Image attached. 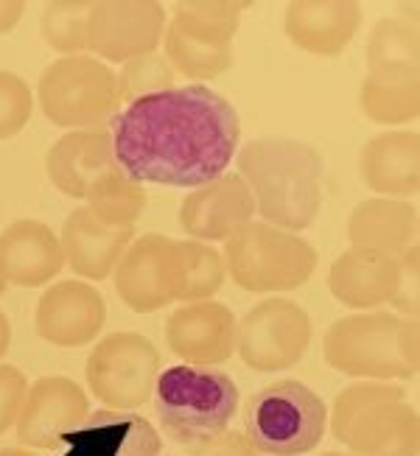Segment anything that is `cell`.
Instances as JSON below:
<instances>
[{
  "mask_svg": "<svg viewBox=\"0 0 420 456\" xmlns=\"http://www.w3.org/2000/svg\"><path fill=\"white\" fill-rule=\"evenodd\" d=\"M110 134L115 163L135 183L202 188L227 171L242 121L225 95L188 85L127 104Z\"/></svg>",
  "mask_w": 420,
  "mask_h": 456,
  "instance_id": "1",
  "label": "cell"
},
{
  "mask_svg": "<svg viewBox=\"0 0 420 456\" xmlns=\"http://www.w3.org/2000/svg\"><path fill=\"white\" fill-rule=\"evenodd\" d=\"M238 176L247 183L264 224L300 232L323 208V154L311 143L264 134L235 151Z\"/></svg>",
  "mask_w": 420,
  "mask_h": 456,
  "instance_id": "2",
  "label": "cell"
},
{
  "mask_svg": "<svg viewBox=\"0 0 420 456\" xmlns=\"http://www.w3.org/2000/svg\"><path fill=\"white\" fill-rule=\"evenodd\" d=\"M325 362L365 381H409L420 370V330L417 320L392 311H362L336 320L323 339Z\"/></svg>",
  "mask_w": 420,
  "mask_h": 456,
  "instance_id": "3",
  "label": "cell"
},
{
  "mask_svg": "<svg viewBox=\"0 0 420 456\" xmlns=\"http://www.w3.org/2000/svg\"><path fill=\"white\" fill-rule=\"evenodd\" d=\"M331 431L348 456H417L420 420L398 384L358 381L336 395Z\"/></svg>",
  "mask_w": 420,
  "mask_h": 456,
  "instance_id": "4",
  "label": "cell"
},
{
  "mask_svg": "<svg viewBox=\"0 0 420 456\" xmlns=\"http://www.w3.org/2000/svg\"><path fill=\"white\" fill-rule=\"evenodd\" d=\"M238 401L242 395L235 381L213 367L177 364L157 375L154 384V409L163 434L177 445L188 448L227 431Z\"/></svg>",
  "mask_w": 420,
  "mask_h": 456,
  "instance_id": "5",
  "label": "cell"
},
{
  "mask_svg": "<svg viewBox=\"0 0 420 456\" xmlns=\"http://www.w3.org/2000/svg\"><path fill=\"white\" fill-rule=\"evenodd\" d=\"M328 409L300 381H277L255 392L244 406V437L264 456H300L325 437Z\"/></svg>",
  "mask_w": 420,
  "mask_h": 456,
  "instance_id": "6",
  "label": "cell"
},
{
  "mask_svg": "<svg viewBox=\"0 0 420 456\" xmlns=\"http://www.w3.org/2000/svg\"><path fill=\"white\" fill-rule=\"evenodd\" d=\"M225 269L244 291L269 294L300 289L317 269V249L297 232L250 222L225 241Z\"/></svg>",
  "mask_w": 420,
  "mask_h": 456,
  "instance_id": "7",
  "label": "cell"
},
{
  "mask_svg": "<svg viewBox=\"0 0 420 456\" xmlns=\"http://www.w3.org/2000/svg\"><path fill=\"white\" fill-rule=\"evenodd\" d=\"M39 110L54 126L98 129L118 115L115 73L95 56H62L37 82Z\"/></svg>",
  "mask_w": 420,
  "mask_h": 456,
  "instance_id": "8",
  "label": "cell"
},
{
  "mask_svg": "<svg viewBox=\"0 0 420 456\" xmlns=\"http://www.w3.org/2000/svg\"><path fill=\"white\" fill-rule=\"evenodd\" d=\"M157 375L160 353L135 330L107 333L87 359V387L112 411H132L152 401Z\"/></svg>",
  "mask_w": 420,
  "mask_h": 456,
  "instance_id": "9",
  "label": "cell"
},
{
  "mask_svg": "<svg viewBox=\"0 0 420 456\" xmlns=\"http://www.w3.org/2000/svg\"><path fill=\"white\" fill-rule=\"evenodd\" d=\"M311 333L314 325L303 305L272 297L238 320L235 353L255 372H284L303 362Z\"/></svg>",
  "mask_w": 420,
  "mask_h": 456,
  "instance_id": "10",
  "label": "cell"
},
{
  "mask_svg": "<svg viewBox=\"0 0 420 456\" xmlns=\"http://www.w3.org/2000/svg\"><path fill=\"white\" fill-rule=\"evenodd\" d=\"M169 17L157 0H93L87 17V51L102 62L124 65L154 53Z\"/></svg>",
  "mask_w": 420,
  "mask_h": 456,
  "instance_id": "11",
  "label": "cell"
},
{
  "mask_svg": "<svg viewBox=\"0 0 420 456\" xmlns=\"http://www.w3.org/2000/svg\"><path fill=\"white\" fill-rule=\"evenodd\" d=\"M87 414L90 403L82 387L65 375H45L26 392L14 423L17 440L26 448H56L87 420Z\"/></svg>",
  "mask_w": 420,
  "mask_h": 456,
  "instance_id": "12",
  "label": "cell"
},
{
  "mask_svg": "<svg viewBox=\"0 0 420 456\" xmlns=\"http://www.w3.org/2000/svg\"><path fill=\"white\" fill-rule=\"evenodd\" d=\"M107 322V303L98 289L85 281H62L51 286L37 303L34 330L56 347H82L95 342Z\"/></svg>",
  "mask_w": 420,
  "mask_h": 456,
  "instance_id": "13",
  "label": "cell"
},
{
  "mask_svg": "<svg viewBox=\"0 0 420 456\" xmlns=\"http://www.w3.org/2000/svg\"><path fill=\"white\" fill-rule=\"evenodd\" d=\"M255 216V202L238 174H222L213 183L194 188L179 205V227L188 241H227Z\"/></svg>",
  "mask_w": 420,
  "mask_h": 456,
  "instance_id": "14",
  "label": "cell"
},
{
  "mask_svg": "<svg viewBox=\"0 0 420 456\" xmlns=\"http://www.w3.org/2000/svg\"><path fill=\"white\" fill-rule=\"evenodd\" d=\"M235 314L222 303H188L166 320V342L191 367H213L235 353Z\"/></svg>",
  "mask_w": 420,
  "mask_h": 456,
  "instance_id": "15",
  "label": "cell"
},
{
  "mask_svg": "<svg viewBox=\"0 0 420 456\" xmlns=\"http://www.w3.org/2000/svg\"><path fill=\"white\" fill-rule=\"evenodd\" d=\"M171 238L146 232L135 238L121 255L112 283L118 297L137 314H152L174 303L171 297V272H169Z\"/></svg>",
  "mask_w": 420,
  "mask_h": 456,
  "instance_id": "16",
  "label": "cell"
},
{
  "mask_svg": "<svg viewBox=\"0 0 420 456\" xmlns=\"http://www.w3.org/2000/svg\"><path fill=\"white\" fill-rule=\"evenodd\" d=\"M362 28V9L353 0H294L284 12L292 45L314 56H339Z\"/></svg>",
  "mask_w": 420,
  "mask_h": 456,
  "instance_id": "17",
  "label": "cell"
},
{
  "mask_svg": "<svg viewBox=\"0 0 420 456\" xmlns=\"http://www.w3.org/2000/svg\"><path fill=\"white\" fill-rule=\"evenodd\" d=\"M398 281H401L398 257L370 249H345L328 269V291L336 303L353 311L390 305Z\"/></svg>",
  "mask_w": 420,
  "mask_h": 456,
  "instance_id": "18",
  "label": "cell"
},
{
  "mask_svg": "<svg viewBox=\"0 0 420 456\" xmlns=\"http://www.w3.org/2000/svg\"><path fill=\"white\" fill-rule=\"evenodd\" d=\"M0 266L9 286L39 289L62 272L65 252L48 224L20 219L0 232Z\"/></svg>",
  "mask_w": 420,
  "mask_h": 456,
  "instance_id": "19",
  "label": "cell"
},
{
  "mask_svg": "<svg viewBox=\"0 0 420 456\" xmlns=\"http://www.w3.org/2000/svg\"><path fill=\"white\" fill-rule=\"evenodd\" d=\"M365 185L384 200H407L420 191V134L412 129L370 137L358 154Z\"/></svg>",
  "mask_w": 420,
  "mask_h": 456,
  "instance_id": "20",
  "label": "cell"
},
{
  "mask_svg": "<svg viewBox=\"0 0 420 456\" xmlns=\"http://www.w3.org/2000/svg\"><path fill=\"white\" fill-rule=\"evenodd\" d=\"M110 166H115L112 134L110 129H76L62 134L48 149L45 171L56 191H62L70 200H85L90 185Z\"/></svg>",
  "mask_w": 420,
  "mask_h": 456,
  "instance_id": "21",
  "label": "cell"
},
{
  "mask_svg": "<svg viewBox=\"0 0 420 456\" xmlns=\"http://www.w3.org/2000/svg\"><path fill=\"white\" fill-rule=\"evenodd\" d=\"M135 241V230H115L95 219L87 208H76L62 227L59 244L65 252V264L85 281H104L121 261L127 247Z\"/></svg>",
  "mask_w": 420,
  "mask_h": 456,
  "instance_id": "22",
  "label": "cell"
},
{
  "mask_svg": "<svg viewBox=\"0 0 420 456\" xmlns=\"http://www.w3.org/2000/svg\"><path fill=\"white\" fill-rule=\"evenodd\" d=\"M62 443L78 445L82 456H163L157 428L135 411H95Z\"/></svg>",
  "mask_w": 420,
  "mask_h": 456,
  "instance_id": "23",
  "label": "cell"
},
{
  "mask_svg": "<svg viewBox=\"0 0 420 456\" xmlns=\"http://www.w3.org/2000/svg\"><path fill=\"white\" fill-rule=\"evenodd\" d=\"M417 210L407 200H375L358 202L348 219L350 249H370L384 255H404L417 247Z\"/></svg>",
  "mask_w": 420,
  "mask_h": 456,
  "instance_id": "24",
  "label": "cell"
},
{
  "mask_svg": "<svg viewBox=\"0 0 420 456\" xmlns=\"http://www.w3.org/2000/svg\"><path fill=\"white\" fill-rule=\"evenodd\" d=\"M358 107L378 126H407L420 118L417 70H367L358 87Z\"/></svg>",
  "mask_w": 420,
  "mask_h": 456,
  "instance_id": "25",
  "label": "cell"
},
{
  "mask_svg": "<svg viewBox=\"0 0 420 456\" xmlns=\"http://www.w3.org/2000/svg\"><path fill=\"white\" fill-rule=\"evenodd\" d=\"M174 303H205L225 286V257L216 247L199 241H174L169 249Z\"/></svg>",
  "mask_w": 420,
  "mask_h": 456,
  "instance_id": "26",
  "label": "cell"
},
{
  "mask_svg": "<svg viewBox=\"0 0 420 456\" xmlns=\"http://www.w3.org/2000/svg\"><path fill=\"white\" fill-rule=\"evenodd\" d=\"M87 210L98 222L115 230H135V222L146 210V188L135 183L121 171V166H110L87 191Z\"/></svg>",
  "mask_w": 420,
  "mask_h": 456,
  "instance_id": "27",
  "label": "cell"
},
{
  "mask_svg": "<svg viewBox=\"0 0 420 456\" xmlns=\"http://www.w3.org/2000/svg\"><path fill=\"white\" fill-rule=\"evenodd\" d=\"M247 4L238 0H179L171 6L169 23L185 37L202 39V43L233 45V37L242 26V12Z\"/></svg>",
  "mask_w": 420,
  "mask_h": 456,
  "instance_id": "28",
  "label": "cell"
},
{
  "mask_svg": "<svg viewBox=\"0 0 420 456\" xmlns=\"http://www.w3.org/2000/svg\"><path fill=\"white\" fill-rule=\"evenodd\" d=\"M163 56L174 73L194 78V82H213L222 73H227L235 62L233 45H216V43H202V39L185 37L177 31L171 23L166 26L163 34Z\"/></svg>",
  "mask_w": 420,
  "mask_h": 456,
  "instance_id": "29",
  "label": "cell"
},
{
  "mask_svg": "<svg viewBox=\"0 0 420 456\" xmlns=\"http://www.w3.org/2000/svg\"><path fill=\"white\" fill-rule=\"evenodd\" d=\"M420 37L401 17H384L367 37V70H417Z\"/></svg>",
  "mask_w": 420,
  "mask_h": 456,
  "instance_id": "30",
  "label": "cell"
},
{
  "mask_svg": "<svg viewBox=\"0 0 420 456\" xmlns=\"http://www.w3.org/2000/svg\"><path fill=\"white\" fill-rule=\"evenodd\" d=\"M93 0H51L39 14L43 39L62 56L87 51V17Z\"/></svg>",
  "mask_w": 420,
  "mask_h": 456,
  "instance_id": "31",
  "label": "cell"
},
{
  "mask_svg": "<svg viewBox=\"0 0 420 456\" xmlns=\"http://www.w3.org/2000/svg\"><path fill=\"white\" fill-rule=\"evenodd\" d=\"M177 73L171 70L169 59L163 53H146L129 59V62L121 65L115 76V87H118V102L121 104H132L144 95H154L174 87Z\"/></svg>",
  "mask_w": 420,
  "mask_h": 456,
  "instance_id": "32",
  "label": "cell"
},
{
  "mask_svg": "<svg viewBox=\"0 0 420 456\" xmlns=\"http://www.w3.org/2000/svg\"><path fill=\"white\" fill-rule=\"evenodd\" d=\"M34 95L26 78L12 70H0V141L20 134L31 121Z\"/></svg>",
  "mask_w": 420,
  "mask_h": 456,
  "instance_id": "33",
  "label": "cell"
},
{
  "mask_svg": "<svg viewBox=\"0 0 420 456\" xmlns=\"http://www.w3.org/2000/svg\"><path fill=\"white\" fill-rule=\"evenodd\" d=\"M398 264H401V281H398V289H395V297H392L390 305L398 311V316L415 320L417 316V294H420V249L409 247L404 255H398Z\"/></svg>",
  "mask_w": 420,
  "mask_h": 456,
  "instance_id": "34",
  "label": "cell"
},
{
  "mask_svg": "<svg viewBox=\"0 0 420 456\" xmlns=\"http://www.w3.org/2000/svg\"><path fill=\"white\" fill-rule=\"evenodd\" d=\"M29 392V379L12 364H0V434L14 428Z\"/></svg>",
  "mask_w": 420,
  "mask_h": 456,
  "instance_id": "35",
  "label": "cell"
},
{
  "mask_svg": "<svg viewBox=\"0 0 420 456\" xmlns=\"http://www.w3.org/2000/svg\"><path fill=\"white\" fill-rule=\"evenodd\" d=\"M191 456H264V453H258L242 431H230L227 428V431L218 434V437L196 445L191 451Z\"/></svg>",
  "mask_w": 420,
  "mask_h": 456,
  "instance_id": "36",
  "label": "cell"
},
{
  "mask_svg": "<svg viewBox=\"0 0 420 456\" xmlns=\"http://www.w3.org/2000/svg\"><path fill=\"white\" fill-rule=\"evenodd\" d=\"M26 6L20 0H0V37L14 31V26L23 20Z\"/></svg>",
  "mask_w": 420,
  "mask_h": 456,
  "instance_id": "37",
  "label": "cell"
},
{
  "mask_svg": "<svg viewBox=\"0 0 420 456\" xmlns=\"http://www.w3.org/2000/svg\"><path fill=\"white\" fill-rule=\"evenodd\" d=\"M9 345H12V322H9V316L0 311V359L6 355Z\"/></svg>",
  "mask_w": 420,
  "mask_h": 456,
  "instance_id": "38",
  "label": "cell"
},
{
  "mask_svg": "<svg viewBox=\"0 0 420 456\" xmlns=\"http://www.w3.org/2000/svg\"><path fill=\"white\" fill-rule=\"evenodd\" d=\"M0 456H37V453L29 451V448H4V451H0Z\"/></svg>",
  "mask_w": 420,
  "mask_h": 456,
  "instance_id": "39",
  "label": "cell"
},
{
  "mask_svg": "<svg viewBox=\"0 0 420 456\" xmlns=\"http://www.w3.org/2000/svg\"><path fill=\"white\" fill-rule=\"evenodd\" d=\"M6 289H9V281H6V274H4V266H0V297L6 294Z\"/></svg>",
  "mask_w": 420,
  "mask_h": 456,
  "instance_id": "40",
  "label": "cell"
},
{
  "mask_svg": "<svg viewBox=\"0 0 420 456\" xmlns=\"http://www.w3.org/2000/svg\"><path fill=\"white\" fill-rule=\"evenodd\" d=\"M319 456H348V453H339V451H328V453H319Z\"/></svg>",
  "mask_w": 420,
  "mask_h": 456,
  "instance_id": "41",
  "label": "cell"
}]
</instances>
